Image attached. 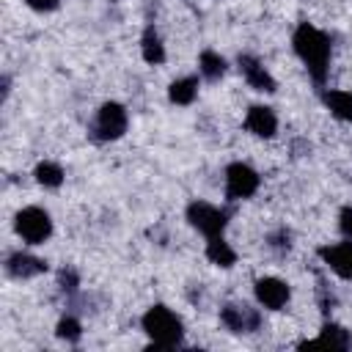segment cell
<instances>
[{
	"mask_svg": "<svg viewBox=\"0 0 352 352\" xmlns=\"http://www.w3.org/2000/svg\"><path fill=\"white\" fill-rule=\"evenodd\" d=\"M60 283H63V289H69V292H72V289L77 286V275H74V272H66V270H63V272H60Z\"/></svg>",
	"mask_w": 352,
	"mask_h": 352,
	"instance_id": "cell-23",
	"label": "cell"
},
{
	"mask_svg": "<svg viewBox=\"0 0 352 352\" xmlns=\"http://www.w3.org/2000/svg\"><path fill=\"white\" fill-rule=\"evenodd\" d=\"M206 256H209L212 264H220V267H231V264L236 261L234 248H231L223 236H212V239H209V245H206Z\"/></svg>",
	"mask_w": 352,
	"mask_h": 352,
	"instance_id": "cell-15",
	"label": "cell"
},
{
	"mask_svg": "<svg viewBox=\"0 0 352 352\" xmlns=\"http://www.w3.org/2000/svg\"><path fill=\"white\" fill-rule=\"evenodd\" d=\"M36 182L44 184V187H58L63 182V168L55 165V162H41L36 168Z\"/></svg>",
	"mask_w": 352,
	"mask_h": 352,
	"instance_id": "cell-19",
	"label": "cell"
},
{
	"mask_svg": "<svg viewBox=\"0 0 352 352\" xmlns=\"http://www.w3.org/2000/svg\"><path fill=\"white\" fill-rule=\"evenodd\" d=\"M187 220H190V226L192 228H198L201 234H206L209 239L212 236H220L223 234V228H226V212H220L217 206H212V204H204V201H192L190 206H187Z\"/></svg>",
	"mask_w": 352,
	"mask_h": 352,
	"instance_id": "cell-4",
	"label": "cell"
},
{
	"mask_svg": "<svg viewBox=\"0 0 352 352\" xmlns=\"http://www.w3.org/2000/svg\"><path fill=\"white\" fill-rule=\"evenodd\" d=\"M58 336L66 338V341H77V338H80V322L72 319V316L60 319V322H58Z\"/></svg>",
	"mask_w": 352,
	"mask_h": 352,
	"instance_id": "cell-20",
	"label": "cell"
},
{
	"mask_svg": "<svg viewBox=\"0 0 352 352\" xmlns=\"http://www.w3.org/2000/svg\"><path fill=\"white\" fill-rule=\"evenodd\" d=\"M324 104L330 107V113L336 118L352 121V94L349 91H327L324 94Z\"/></svg>",
	"mask_w": 352,
	"mask_h": 352,
	"instance_id": "cell-16",
	"label": "cell"
},
{
	"mask_svg": "<svg viewBox=\"0 0 352 352\" xmlns=\"http://www.w3.org/2000/svg\"><path fill=\"white\" fill-rule=\"evenodd\" d=\"M300 346H302V349H308V346H336V349H346V346H349V333H346L344 327H338V324H324L316 341H305V344H300Z\"/></svg>",
	"mask_w": 352,
	"mask_h": 352,
	"instance_id": "cell-13",
	"label": "cell"
},
{
	"mask_svg": "<svg viewBox=\"0 0 352 352\" xmlns=\"http://www.w3.org/2000/svg\"><path fill=\"white\" fill-rule=\"evenodd\" d=\"M256 190H258V173L250 165H245V162L228 165V170H226V195L231 201L250 198Z\"/></svg>",
	"mask_w": 352,
	"mask_h": 352,
	"instance_id": "cell-5",
	"label": "cell"
},
{
	"mask_svg": "<svg viewBox=\"0 0 352 352\" xmlns=\"http://www.w3.org/2000/svg\"><path fill=\"white\" fill-rule=\"evenodd\" d=\"M143 330L148 333V338L160 349H170L182 341V322L165 305H154L143 314Z\"/></svg>",
	"mask_w": 352,
	"mask_h": 352,
	"instance_id": "cell-2",
	"label": "cell"
},
{
	"mask_svg": "<svg viewBox=\"0 0 352 352\" xmlns=\"http://www.w3.org/2000/svg\"><path fill=\"white\" fill-rule=\"evenodd\" d=\"M28 6L36 11H52V8H58V0H28Z\"/></svg>",
	"mask_w": 352,
	"mask_h": 352,
	"instance_id": "cell-22",
	"label": "cell"
},
{
	"mask_svg": "<svg viewBox=\"0 0 352 352\" xmlns=\"http://www.w3.org/2000/svg\"><path fill=\"white\" fill-rule=\"evenodd\" d=\"M256 297L264 308L280 311L289 302V286L280 278H261V280H256Z\"/></svg>",
	"mask_w": 352,
	"mask_h": 352,
	"instance_id": "cell-7",
	"label": "cell"
},
{
	"mask_svg": "<svg viewBox=\"0 0 352 352\" xmlns=\"http://www.w3.org/2000/svg\"><path fill=\"white\" fill-rule=\"evenodd\" d=\"M198 94V80L195 77H182V80H173L170 88H168V96L173 104H190Z\"/></svg>",
	"mask_w": 352,
	"mask_h": 352,
	"instance_id": "cell-14",
	"label": "cell"
},
{
	"mask_svg": "<svg viewBox=\"0 0 352 352\" xmlns=\"http://www.w3.org/2000/svg\"><path fill=\"white\" fill-rule=\"evenodd\" d=\"M239 69H242L245 80H248L256 91H267V94L275 91V80L270 77V72H267L256 58H250V55H239Z\"/></svg>",
	"mask_w": 352,
	"mask_h": 352,
	"instance_id": "cell-9",
	"label": "cell"
},
{
	"mask_svg": "<svg viewBox=\"0 0 352 352\" xmlns=\"http://www.w3.org/2000/svg\"><path fill=\"white\" fill-rule=\"evenodd\" d=\"M6 270L14 278H33V275L47 270V261H41L36 256H28V253H11L8 261H6Z\"/></svg>",
	"mask_w": 352,
	"mask_h": 352,
	"instance_id": "cell-12",
	"label": "cell"
},
{
	"mask_svg": "<svg viewBox=\"0 0 352 352\" xmlns=\"http://www.w3.org/2000/svg\"><path fill=\"white\" fill-rule=\"evenodd\" d=\"M140 44H143V58L148 63H162L165 60V50H162V41H160V36H157L154 28H146Z\"/></svg>",
	"mask_w": 352,
	"mask_h": 352,
	"instance_id": "cell-17",
	"label": "cell"
},
{
	"mask_svg": "<svg viewBox=\"0 0 352 352\" xmlns=\"http://www.w3.org/2000/svg\"><path fill=\"white\" fill-rule=\"evenodd\" d=\"M319 256L324 258V264L338 272L341 278H352V242H338L330 248H322Z\"/></svg>",
	"mask_w": 352,
	"mask_h": 352,
	"instance_id": "cell-8",
	"label": "cell"
},
{
	"mask_svg": "<svg viewBox=\"0 0 352 352\" xmlns=\"http://www.w3.org/2000/svg\"><path fill=\"white\" fill-rule=\"evenodd\" d=\"M201 74L206 77V80H217V77H223V72H226V60L217 55V52H212V50H204L201 52Z\"/></svg>",
	"mask_w": 352,
	"mask_h": 352,
	"instance_id": "cell-18",
	"label": "cell"
},
{
	"mask_svg": "<svg viewBox=\"0 0 352 352\" xmlns=\"http://www.w3.org/2000/svg\"><path fill=\"white\" fill-rule=\"evenodd\" d=\"M52 231V220L44 209L38 206H28L16 214V234L28 242V245H41Z\"/></svg>",
	"mask_w": 352,
	"mask_h": 352,
	"instance_id": "cell-3",
	"label": "cell"
},
{
	"mask_svg": "<svg viewBox=\"0 0 352 352\" xmlns=\"http://www.w3.org/2000/svg\"><path fill=\"white\" fill-rule=\"evenodd\" d=\"M292 44H294V52L308 66L311 77L316 82H322L324 74H327V63H330V38L322 30H316L314 25L302 22V25H297Z\"/></svg>",
	"mask_w": 352,
	"mask_h": 352,
	"instance_id": "cell-1",
	"label": "cell"
},
{
	"mask_svg": "<svg viewBox=\"0 0 352 352\" xmlns=\"http://www.w3.org/2000/svg\"><path fill=\"white\" fill-rule=\"evenodd\" d=\"M220 319H223V324H226L228 330H234V333H245V330H253V327L258 324V316H256L248 305H226V308L220 311Z\"/></svg>",
	"mask_w": 352,
	"mask_h": 352,
	"instance_id": "cell-11",
	"label": "cell"
},
{
	"mask_svg": "<svg viewBox=\"0 0 352 352\" xmlns=\"http://www.w3.org/2000/svg\"><path fill=\"white\" fill-rule=\"evenodd\" d=\"M126 129V110L118 102H107L99 107V116L94 121V135L99 140H116Z\"/></svg>",
	"mask_w": 352,
	"mask_h": 352,
	"instance_id": "cell-6",
	"label": "cell"
},
{
	"mask_svg": "<svg viewBox=\"0 0 352 352\" xmlns=\"http://www.w3.org/2000/svg\"><path fill=\"white\" fill-rule=\"evenodd\" d=\"M338 226H341V231L352 239V206H346V209H341V217H338Z\"/></svg>",
	"mask_w": 352,
	"mask_h": 352,
	"instance_id": "cell-21",
	"label": "cell"
},
{
	"mask_svg": "<svg viewBox=\"0 0 352 352\" xmlns=\"http://www.w3.org/2000/svg\"><path fill=\"white\" fill-rule=\"evenodd\" d=\"M245 124H248V129H250L253 135H258V138H272L275 129H278L275 113H272L270 107H264V104H253V107L248 110Z\"/></svg>",
	"mask_w": 352,
	"mask_h": 352,
	"instance_id": "cell-10",
	"label": "cell"
}]
</instances>
